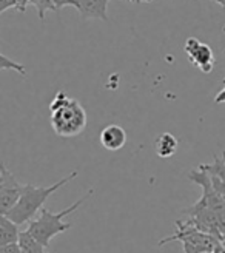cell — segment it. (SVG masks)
Returning a JSON list of instances; mask_svg holds the SVG:
<instances>
[{"instance_id": "6da1fadb", "label": "cell", "mask_w": 225, "mask_h": 253, "mask_svg": "<svg viewBox=\"0 0 225 253\" xmlns=\"http://www.w3.org/2000/svg\"><path fill=\"white\" fill-rule=\"evenodd\" d=\"M49 113L53 130L60 137H74L86 128V111L79 100L68 97L64 91L54 96L49 104Z\"/></svg>"}, {"instance_id": "7402d4cb", "label": "cell", "mask_w": 225, "mask_h": 253, "mask_svg": "<svg viewBox=\"0 0 225 253\" xmlns=\"http://www.w3.org/2000/svg\"><path fill=\"white\" fill-rule=\"evenodd\" d=\"M128 2H136V3H141V2H151V0H128Z\"/></svg>"}, {"instance_id": "e0dca14e", "label": "cell", "mask_w": 225, "mask_h": 253, "mask_svg": "<svg viewBox=\"0 0 225 253\" xmlns=\"http://www.w3.org/2000/svg\"><path fill=\"white\" fill-rule=\"evenodd\" d=\"M53 3L56 6V11H59L65 6H74V0H53Z\"/></svg>"}, {"instance_id": "52a82bcc", "label": "cell", "mask_w": 225, "mask_h": 253, "mask_svg": "<svg viewBox=\"0 0 225 253\" xmlns=\"http://www.w3.org/2000/svg\"><path fill=\"white\" fill-rule=\"evenodd\" d=\"M184 51L188 57V60L193 63L196 68H199L202 73H211L215 68V54L207 43L201 42L196 37L187 39L184 45Z\"/></svg>"}, {"instance_id": "cb8c5ba5", "label": "cell", "mask_w": 225, "mask_h": 253, "mask_svg": "<svg viewBox=\"0 0 225 253\" xmlns=\"http://www.w3.org/2000/svg\"><path fill=\"white\" fill-rule=\"evenodd\" d=\"M222 159H224V161H225V153H224V155H222Z\"/></svg>"}, {"instance_id": "44dd1931", "label": "cell", "mask_w": 225, "mask_h": 253, "mask_svg": "<svg viewBox=\"0 0 225 253\" xmlns=\"http://www.w3.org/2000/svg\"><path fill=\"white\" fill-rule=\"evenodd\" d=\"M211 2H215V3L221 5V6H222V9H225V0H211Z\"/></svg>"}, {"instance_id": "d6986e66", "label": "cell", "mask_w": 225, "mask_h": 253, "mask_svg": "<svg viewBox=\"0 0 225 253\" xmlns=\"http://www.w3.org/2000/svg\"><path fill=\"white\" fill-rule=\"evenodd\" d=\"M224 86H222V90L218 93V96L215 97V102L216 104H222V102H225V79H224Z\"/></svg>"}, {"instance_id": "2e32d148", "label": "cell", "mask_w": 225, "mask_h": 253, "mask_svg": "<svg viewBox=\"0 0 225 253\" xmlns=\"http://www.w3.org/2000/svg\"><path fill=\"white\" fill-rule=\"evenodd\" d=\"M9 8H16L17 9V2H16V0H0V12H5Z\"/></svg>"}, {"instance_id": "ffe728a7", "label": "cell", "mask_w": 225, "mask_h": 253, "mask_svg": "<svg viewBox=\"0 0 225 253\" xmlns=\"http://www.w3.org/2000/svg\"><path fill=\"white\" fill-rule=\"evenodd\" d=\"M17 2V11L23 12L25 9H27V5L31 3V0H16Z\"/></svg>"}, {"instance_id": "ac0fdd59", "label": "cell", "mask_w": 225, "mask_h": 253, "mask_svg": "<svg viewBox=\"0 0 225 253\" xmlns=\"http://www.w3.org/2000/svg\"><path fill=\"white\" fill-rule=\"evenodd\" d=\"M0 253H20V247H19V244L2 246L0 247Z\"/></svg>"}, {"instance_id": "8fae6325", "label": "cell", "mask_w": 225, "mask_h": 253, "mask_svg": "<svg viewBox=\"0 0 225 253\" xmlns=\"http://www.w3.org/2000/svg\"><path fill=\"white\" fill-rule=\"evenodd\" d=\"M20 238V230L16 222H12L5 214L0 216V247L17 244Z\"/></svg>"}, {"instance_id": "277c9868", "label": "cell", "mask_w": 225, "mask_h": 253, "mask_svg": "<svg viewBox=\"0 0 225 253\" xmlns=\"http://www.w3.org/2000/svg\"><path fill=\"white\" fill-rule=\"evenodd\" d=\"M188 178L191 182L202 188L201 199L207 204V207L213 211L219 222V229L222 238L225 236V181L215 174H210L202 169L191 170Z\"/></svg>"}, {"instance_id": "4fadbf2b", "label": "cell", "mask_w": 225, "mask_h": 253, "mask_svg": "<svg viewBox=\"0 0 225 253\" xmlns=\"http://www.w3.org/2000/svg\"><path fill=\"white\" fill-rule=\"evenodd\" d=\"M199 169H202V170L208 171L210 174H215L222 181H225V161L219 156H215V161L211 164H201Z\"/></svg>"}, {"instance_id": "9c48e42d", "label": "cell", "mask_w": 225, "mask_h": 253, "mask_svg": "<svg viewBox=\"0 0 225 253\" xmlns=\"http://www.w3.org/2000/svg\"><path fill=\"white\" fill-rule=\"evenodd\" d=\"M101 144L108 151H117L127 144V131L116 124L107 125L101 133Z\"/></svg>"}, {"instance_id": "8992f818", "label": "cell", "mask_w": 225, "mask_h": 253, "mask_svg": "<svg viewBox=\"0 0 225 253\" xmlns=\"http://www.w3.org/2000/svg\"><path fill=\"white\" fill-rule=\"evenodd\" d=\"M23 193V185H20L14 174H12L6 166L0 164V213L6 214L14 207Z\"/></svg>"}, {"instance_id": "7a4b0ae2", "label": "cell", "mask_w": 225, "mask_h": 253, "mask_svg": "<svg viewBox=\"0 0 225 253\" xmlns=\"http://www.w3.org/2000/svg\"><path fill=\"white\" fill-rule=\"evenodd\" d=\"M77 174H79V171L74 170L68 176H65L62 181L49 185V187H36L31 184L23 185V193H22L19 202L5 214V216L9 218L12 222H16L17 225H22L25 222L30 224L33 219H36V214L43 210L45 201L54 192H57L59 188H62L70 181H73Z\"/></svg>"}, {"instance_id": "30bf717a", "label": "cell", "mask_w": 225, "mask_h": 253, "mask_svg": "<svg viewBox=\"0 0 225 253\" xmlns=\"http://www.w3.org/2000/svg\"><path fill=\"white\" fill-rule=\"evenodd\" d=\"M154 148L159 158H171L173 155H176V151L179 148V141L178 137L171 133H162L156 137L154 141Z\"/></svg>"}, {"instance_id": "5bb4252c", "label": "cell", "mask_w": 225, "mask_h": 253, "mask_svg": "<svg viewBox=\"0 0 225 253\" xmlns=\"http://www.w3.org/2000/svg\"><path fill=\"white\" fill-rule=\"evenodd\" d=\"M31 3L37 8V14H39L40 19H45V14L48 11H56L53 0H31Z\"/></svg>"}, {"instance_id": "ba28073f", "label": "cell", "mask_w": 225, "mask_h": 253, "mask_svg": "<svg viewBox=\"0 0 225 253\" xmlns=\"http://www.w3.org/2000/svg\"><path fill=\"white\" fill-rule=\"evenodd\" d=\"M74 8L79 11L82 19L108 20V0H74Z\"/></svg>"}, {"instance_id": "7c38bea8", "label": "cell", "mask_w": 225, "mask_h": 253, "mask_svg": "<svg viewBox=\"0 0 225 253\" xmlns=\"http://www.w3.org/2000/svg\"><path fill=\"white\" fill-rule=\"evenodd\" d=\"M17 244L20 247V253H48L46 247L37 241L28 230L20 232V238Z\"/></svg>"}, {"instance_id": "3957f363", "label": "cell", "mask_w": 225, "mask_h": 253, "mask_svg": "<svg viewBox=\"0 0 225 253\" xmlns=\"http://www.w3.org/2000/svg\"><path fill=\"white\" fill-rule=\"evenodd\" d=\"M93 193H94V190L91 188L88 193L83 195L79 201L74 202L73 206H70L68 209L62 210L59 213H53V211L43 209L40 211L39 216H37L36 219H33L28 224L27 230L37 239V241H39L40 244H43L48 249L49 247V243H51V239L56 235H60V233H64V232H67V230L71 229V224L70 222H64V218L76 211Z\"/></svg>"}, {"instance_id": "9a60e30c", "label": "cell", "mask_w": 225, "mask_h": 253, "mask_svg": "<svg viewBox=\"0 0 225 253\" xmlns=\"http://www.w3.org/2000/svg\"><path fill=\"white\" fill-rule=\"evenodd\" d=\"M0 68H2V70H14V71H17V73H20L22 76L27 74V71H25V67H23V65H20V63H17V62H14V60H11V59H8L5 54L0 56Z\"/></svg>"}, {"instance_id": "5b68a950", "label": "cell", "mask_w": 225, "mask_h": 253, "mask_svg": "<svg viewBox=\"0 0 225 253\" xmlns=\"http://www.w3.org/2000/svg\"><path fill=\"white\" fill-rule=\"evenodd\" d=\"M173 241H179L184 247V253H208L213 252L222 241L208 233L197 230L187 219L176 221V233L160 239L159 246H165Z\"/></svg>"}, {"instance_id": "603a6c76", "label": "cell", "mask_w": 225, "mask_h": 253, "mask_svg": "<svg viewBox=\"0 0 225 253\" xmlns=\"http://www.w3.org/2000/svg\"><path fill=\"white\" fill-rule=\"evenodd\" d=\"M222 244H224V247H225V236L222 238Z\"/></svg>"}]
</instances>
